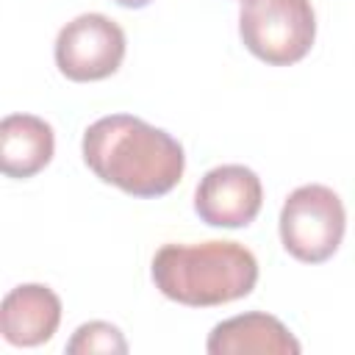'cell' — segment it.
Returning a JSON list of instances; mask_svg holds the SVG:
<instances>
[{
    "label": "cell",
    "mask_w": 355,
    "mask_h": 355,
    "mask_svg": "<svg viewBox=\"0 0 355 355\" xmlns=\"http://www.w3.org/2000/svg\"><path fill=\"white\" fill-rule=\"evenodd\" d=\"M280 241L283 250L302 263H322L336 255L347 230V214L341 197L322 186L308 183L294 189L280 208Z\"/></svg>",
    "instance_id": "obj_4"
},
{
    "label": "cell",
    "mask_w": 355,
    "mask_h": 355,
    "mask_svg": "<svg viewBox=\"0 0 355 355\" xmlns=\"http://www.w3.org/2000/svg\"><path fill=\"white\" fill-rule=\"evenodd\" d=\"M125 58V33L105 14H80L58 31L55 67L75 83L111 78Z\"/></svg>",
    "instance_id": "obj_5"
},
{
    "label": "cell",
    "mask_w": 355,
    "mask_h": 355,
    "mask_svg": "<svg viewBox=\"0 0 355 355\" xmlns=\"http://www.w3.org/2000/svg\"><path fill=\"white\" fill-rule=\"evenodd\" d=\"M155 288L189 308H214L247 297L258 283L255 255L236 241L164 244L153 258Z\"/></svg>",
    "instance_id": "obj_2"
},
{
    "label": "cell",
    "mask_w": 355,
    "mask_h": 355,
    "mask_svg": "<svg viewBox=\"0 0 355 355\" xmlns=\"http://www.w3.org/2000/svg\"><path fill=\"white\" fill-rule=\"evenodd\" d=\"M244 47L272 67L302 61L316 39L311 0H244L239 14Z\"/></svg>",
    "instance_id": "obj_3"
},
{
    "label": "cell",
    "mask_w": 355,
    "mask_h": 355,
    "mask_svg": "<svg viewBox=\"0 0 355 355\" xmlns=\"http://www.w3.org/2000/svg\"><path fill=\"white\" fill-rule=\"evenodd\" d=\"M114 3H119V6H125V8H144V6L153 3V0H114Z\"/></svg>",
    "instance_id": "obj_11"
},
{
    "label": "cell",
    "mask_w": 355,
    "mask_h": 355,
    "mask_svg": "<svg viewBox=\"0 0 355 355\" xmlns=\"http://www.w3.org/2000/svg\"><path fill=\"white\" fill-rule=\"evenodd\" d=\"M263 202L261 178L244 164L208 169L194 191V211L211 227H247Z\"/></svg>",
    "instance_id": "obj_6"
},
{
    "label": "cell",
    "mask_w": 355,
    "mask_h": 355,
    "mask_svg": "<svg viewBox=\"0 0 355 355\" xmlns=\"http://www.w3.org/2000/svg\"><path fill=\"white\" fill-rule=\"evenodd\" d=\"M80 147L86 166L103 183L141 200L169 194L186 169L180 141L130 114H111L92 122Z\"/></svg>",
    "instance_id": "obj_1"
},
{
    "label": "cell",
    "mask_w": 355,
    "mask_h": 355,
    "mask_svg": "<svg viewBox=\"0 0 355 355\" xmlns=\"http://www.w3.org/2000/svg\"><path fill=\"white\" fill-rule=\"evenodd\" d=\"M67 352L69 355H94V352L125 355L128 352V341L122 338L119 327H114L108 322H86L67 341Z\"/></svg>",
    "instance_id": "obj_10"
},
{
    "label": "cell",
    "mask_w": 355,
    "mask_h": 355,
    "mask_svg": "<svg viewBox=\"0 0 355 355\" xmlns=\"http://www.w3.org/2000/svg\"><path fill=\"white\" fill-rule=\"evenodd\" d=\"M50 122L33 114H8L0 122V169L6 178H33L53 161Z\"/></svg>",
    "instance_id": "obj_9"
},
{
    "label": "cell",
    "mask_w": 355,
    "mask_h": 355,
    "mask_svg": "<svg viewBox=\"0 0 355 355\" xmlns=\"http://www.w3.org/2000/svg\"><path fill=\"white\" fill-rule=\"evenodd\" d=\"M211 355H300V341L269 313L252 311L219 322L205 341Z\"/></svg>",
    "instance_id": "obj_8"
},
{
    "label": "cell",
    "mask_w": 355,
    "mask_h": 355,
    "mask_svg": "<svg viewBox=\"0 0 355 355\" xmlns=\"http://www.w3.org/2000/svg\"><path fill=\"white\" fill-rule=\"evenodd\" d=\"M61 322V300L42 283H22L3 297L0 333L14 347H39L53 338Z\"/></svg>",
    "instance_id": "obj_7"
}]
</instances>
